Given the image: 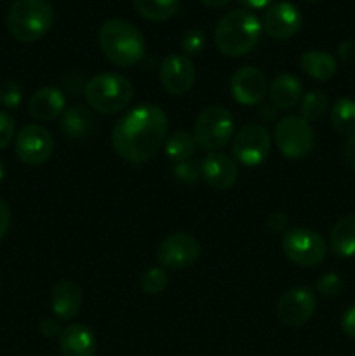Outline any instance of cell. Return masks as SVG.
<instances>
[{"label": "cell", "mask_w": 355, "mask_h": 356, "mask_svg": "<svg viewBox=\"0 0 355 356\" xmlns=\"http://www.w3.org/2000/svg\"><path fill=\"white\" fill-rule=\"evenodd\" d=\"M275 143L287 159H303L315 146V132L303 117L289 115L275 125Z\"/></svg>", "instance_id": "cell-8"}, {"label": "cell", "mask_w": 355, "mask_h": 356, "mask_svg": "<svg viewBox=\"0 0 355 356\" xmlns=\"http://www.w3.org/2000/svg\"><path fill=\"white\" fill-rule=\"evenodd\" d=\"M54 24V7L49 0H16L7 13V28L16 40H40Z\"/></svg>", "instance_id": "cell-4"}, {"label": "cell", "mask_w": 355, "mask_h": 356, "mask_svg": "<svg viewBox=\"0 0 355 356\" xmlns=\"http://www.w3.org/2000/svg\"><path fill=\"white\" fill-rule=\"evenodd\" d=\"M195 148H197V141H195L194 134L187 131L174 132L164 143V152L173 163L187 162V160L194 159Z\"/></svg>", "instance_id": "cell-25"}, {"label": "cell", "mask_w": 355, "mask_h": 356, "mask_svg": "<svg viewBox=\"0 0 355 356\" xmlns=\"http://www.w3.org/2000/svg\"><path fill=\"white\" fill-rule=\"evenodd\" d=\"M345 284L338 273H326L315 282V291L324 298H334L343 291Z\"/></svg>", "instance_id": "cell-32"}, {"label": "cell", "mask_w": 355, "mask_h": 356, "mask_svg": "<svg viewBox=\"0 0 355 356\" xmlns=\"http://www.w3.org/2000/svg\"><path fill=\"white\" fill-rule=\"evenodd\" d=\"M263 30L277 40L292 38L303 26L301 10L291 2H278L268 7L263 16Z\"/></svg>", "instance_id": "cell-14"}, {"label": "cell", "mask_w": 355, "mask_h": 356, "mask_svg": "<svg viewBox=\"0 0 355 356\" xmlns=\"http://www.w3.org/2000/svg\"><path fill=\"white\" fill-rule=\"evenodd\" d=\"M261 28L260 19L251 10L233 9L216 24L214 44L226 58H240L256 47Z\"/></svg>", "instance_id": "cell-3"}, {"label": "cell", "mask_w": 355, "mask_h": 356, "mask_svg": "<svg viewBox=\"0 0 355 356\" xmlns=\"http://www.w3.org/2000/svg\"><path fill=\"white\" fill-rule=\"evenodd\" d=\"M317 312V296L308 287H294L278 299L277 318L287 327H301L310 322Z\"/></svg>", "instance_id": "cell-12"}, {"label": "cell", "mask_w": 355, "mask_h": 356, "mask_svg": "<svg viewBox=\"0 0 355 356\" xmlns=\"http://www.w3.org/2000/svg\"><path fill=\"white\" fill-rule=\"evenodd\" d=\"M61 327L56 322L54 318H44L40 322V332L44 334L45 337H59L61 334Z\"/></svg>", "instance_id": "cell-38"}, {"label": "cell", "mask_w": 355, "mask_h": 356, "mask_svg": "<svg viewBox=\"0 0 355 356\" xmlns=\"http://www.w3.org/2000/svg\"><path fill=\"white\" fill-rule=\"evenodd\" d=\"M306 2H319V0H306Z\"/></svg>", "instance_id": "cell-44"}, {"label": "cell", "mask_w": 355, "mask_h": 356, "mask_svg": "<svg viewBox=\"0 0 355 356\" xmlns=\"http://www.w3.org/2000/svg\"><path fill=\"white\" fill-rule=\"evenodd\" d=\"M134 9L148 21H167L180 9V0H132Z\"/></svg>", "instance_id": "cell-26"}, {"label": "cell", "mask_w": 355, "mask_h": 356, "mask_svg": "<svg viewBox=\"0 0 355 356\" xmlns=\"http://www.w3.org/2000/svg\"><path fill=\"white\" fill-rule=\"evenodd\" d=\"M239 2L247 9H263V7L270 6L274 0H239Z\"/></svg>", "instance_id": "cell-40"}, {"label": "cell", "mask_w": 355, "mask_h": 356, "mask_svg": "<svg viewBox=\"0 0 355 356\" xmlns=\"http://www.w3.org/2000/svg\"><path fill=\"white\" fill-rule=\"evenodd\" d=\"M160 83L173 96L187 94L195 83V70L191 59L183 54H171L160 65Z\"/></svg>", "instance_id": "cell-15"}, {"label": "cell", "mask_w": 355, "mask_h": 356, "mask_svg": "<svg viewBox=\"0 0 355 356\" xmlns=\"http://www.w3.org/2000/svg\"><path fill=\"white\" fill-rule=\"evenodd\" d=\"M198 256H200V243L190 233H173L157 247V259L162 268L169 270H187L197 263Z\"/></svg>", "instance_id": "cell-10"}, {"label": "cell", "mask_w": 355, "mask_h": 356, "mask_svg": "<svg viewBox=\"0 0 355 356\" xmlns=\"http://www.w3.org/2000/svg\"><path fill=\"white\" fill-rule=\"evenodd\" d=\"M341 330H343L348 337L355 339V305L350 306V308L343 313V316H341Z\"/></svg>", "instance_id": "cell-35"}, {"label": "cell", "mask_w": 355, "mask_h": 356, "mask_svg": "<svg viewBox=\"0 0 355 356\" xmlns=\"http://www.w3.org/2000/svg\"><path fill=\"white\" fill-rule=\"evenodd\" d=\"M271 149V136L261 124H247L233 138V156L246 167H256L267 160Z\"/></svg>", "instance_id": "cell-9"}, {"label": "cell", "mask_w": 355, "mask_h": 356, "mask_svg": "<svg viewBox=\"0 0 355 356\" xmlns=\"http://www.w3.org/2000/svg\"><path fill=\"white\" fill-rule=\"evenodd\" d=\"M132 83L118 73H101L84 87V96L90 110L101 115H115L131 104Z\"/></svg>", "instance_id": "cell-5"}, {"label": "cell", "mask_w": 355, "mask_h": 356, "mask_svg": "<svg viewBox=\"0 0 355 356\" xmlns=\"http://www.w3.org/2000/svg\"><path fill=\"white\" fill-rule=\"evenodd\" d=\"M167 282H169V278H167V273L164 268H150V270H146L141 275L139 284H141V289L145 294L157 296L166 291Z\"/></svg>", "instance_id": "cell-28"}, {"label": "cell", "mask_w": 355, "mask_h": 356, "mask_svg": "<svg viewBox=\"0 0 355 356\" xmlns=\"http://www.w3.org/2000/svg\"><path fill=\"white\" fill-rule=\"evenodd\" d=\"M343 159L345 163L350 167L352 170H355V136L348 138L343 145Z\"/></svg>", "instance_id": "cell-39"}, {"label": "cell", "mask_w": 355, "mask_h": 356, "mask_svg": "<svg viewBox=\"0 0 355 356\" xmlns=\"http://www.w3.org/2000/svg\"><path fill=\"white\" fill-rule=\"evenodd\" d=\"M235 120L233 115L223 106H209L198 115L195 122L194 138L200 148L216 152L232 139Z\"/></svg>", "instance_id": "cell-7"}, {"label": "cell", "mask_w": 355, "mask_h": 356, "mask_svg": "<svg viewBox=\"0 0 355 356\" xmlns=\"http://www.w3.org/2000/svg\"><path fill=\"white\" fill-rule=\"evenodd\" d=\"M282 252L298 266H319L327 256V243L320 233L308 228L287 229L282 236Z\"/></svg>", "instance_id": "cell-6"}, {"label": "cell", "mask_w": 355, "mask_h": 356, "mask_svg": "<svg viewBox=\"0 0 355 356\" xmlns=\"http://www.w3.org/2000/svg\"><path fill=\"white\" fill-rule=\"evenodd\" d=\"M205 47V33L200 28H191V30L184 31V35L181 37V49H183L184 54L195 56L200 54Z\"/></svg>", "instance_id": "cell-31"}, {"label": "cell", "mask_w": 355, "mask_h": 356, "mask_svg": "<svg viewBox=\"0 0 355 356\" xmlns=\"http://www.w3.org/2000/svg\"><path fill=\"white\" fill-rule=\"evenodd\" d=\"M338 58L343 63L355 61V40H345L338 45Z\"/></svg>", "instance_id": "cell-36"}, {"label": "cell", "mask_w": 355, "mask_h": 356, "mask_svg": "<svg viewBox=\"0 0 355 356\" xmlns=\"http://www.w3.org/2000/svg\"><path fill=\"white\" fill-rule=\"evenodd\" d=\"M202 177L214 190H228L235 184L239 170L232 156L221 152H211L200 163Z\"/></svg>", "instance_id": "cell-16"}, {"label": "cell", "mask_w": 355, "mask_h": 356, "mask_svg": "<svg viewBox=\"0 0 355 356\" xmlns=\"http://www.w3.org/2000/svg\"><path fill=\"white\" fill-rule=\"evenodd\" d=\"M167 115L157 104H139L125 111L111 131L113 149L131 163H143L157 155L167 139Z\"/></svg>", "instance_id": "cell-1"}, {"label": "cell", "mask_w": 355, "mask_h": 356, "mask_svg": "<svg viewBox=\"0 0 355 356\" xmlns=\"http://www.w3.org/2000/svg\"><path fill=\"white\" fill-rule=\"evenodd\" d=\"M51 308L58 318L72 320L82 308V291L72 280H59L52 287Z\"/></svg>", "instance_id": "cell-19"}, {"label": "cell", "mask_w": 355, "mask_h": 356, "mask_svg": "<svg viewBox=\"0 0 355 356\" xmlns=\"http://www.w3.org/2000/svg\"><path fill=\"white\" fill-rule=\"evenodd\" d=\"M14 118L7 111H0V149L7 148L14 138Z\"/></svg>", "instance_id": "cell-33"}, {"label": "cell", "mask_w": 355, "mask_h": 356, "mask_svg": "<svg viewBox=\"0 0 355 356\" xmlns=\"http://www.w3.org/2000/svg\"><path fill=\"white\" fill-rule=\"evenodd\" d=\"M173 176L178 183L195 184L202 177L200 163L195 162V160H187V162L174 163Z\"/></svg>", "instance_id": "cell-29"}, {"label": "cell", "mask_w": 355, "mask_h": 356, "mask_svg": "<svg viewBox=\"0 0 355 356\" xmlns=\"http://www.w3.org/2000/svg\"><path fill=\"white\" fill-rule=\"evenodd\" d=\"M329 110V97L324 90L313 89L301 99V117L306 122H317Z\"/></svg>", "instance_id": "cell-27"}, {"label": "cell", "mask_w": 355, "mask_h": 356, "mask_svg": "<svg viewBox=\"0 0 355 356\" xmlns=\"http://www.w3.org/2000/svg\"><path fill=\"white\" fill-rule=\"evenodd\" d=\"M270 97L281 110H291L299 103L303 94L301 82L291 73H281L270 83Z\"/></svg>", "instance_id": "cell-21"}, {"label": "cell", "mask_w": 355, "mask_h": 356, "mask_svg": "<svg viewBox=\"0 0 355 356\" xmlns=\"http://www.w3.org/2000/svg\"><path fill=\"white\" fill-rule=\"evenodd\" d=\"M331 250L340 257L355 256V216H347L333 226L329 235Z\"/></svg>", "instance_id": "cell-22"}, {"label": "cell", "mask_w": 355, "mask_h": 356, "mask_svg": "<svg viewBox=\"0 0 355 356\" xmlns=\"http://www.w3.org/2000/svg\"><path fill=\"white\" fill-rule=\"evenodd\" d=\"M94 124H96L94 115L90 113L89 108L75 104L63 113L61 131L72 141H84L93 134Z\"/></svg>", "instance_id": "cell-20"}, {"label": "cell", "mask_w": 355, "mask_h": 356, "mask_svg": "<svg viewBox=\"0 0 355 356\" xmlns=\"http://www.w3.org/2000/svg\"><path fill=\"white\" fill-rule=\"evenodd\" d=\"M54 152L51 132L38 124L24 125L16 138V155L23 163L38 167L47 162Z\"/></svg>", "instance_id": "cell-11"}, {"label": "cell", "mask_w": 355, "mask_h": 356, "mask_svg": "<svg viewBox=\"0 0 355 356\" xmlns=\"http://www.w3.org/2000/svg\"><path fill=\"white\" fill-rule=\"evenodd\" d=\"M303 72L315 80H329L336 75L338 63L331 54L324 51H308L299 59Z\"/></svg>", "instance_id": "cell-23"}, {"label": "cell", "mask_w": 355, "mask_h": 356, "mask_svg": "<svg viewBox=\"0 0 355 356\" xmlns=\"http://www.w3.org/2000/svg\"><path fill=\"white\" fill-rule=\"evenodd\" d=\"M200 2L209 9H221V7L228 6L230 0H200Z\"/></svg>", "instance_id": "cell-42"}, {"label": "cell", "mask_w": 355, "mask_h": 356, "mask_svg": "<svg viewBox=\"0 0 355 356\" xmlns=\"http://www.w3.org/2000/svg\"><path fill=\"white\" fill-rule=\"evenodd\" d=\"M97 42L108 61L120 68L138 65L146 52V42L141 31L125 19H108L101 24Z\"/></svg>", "instance_id": "cell-2"}, {"label": "cell", "mask_w": 355, "mask_h": 356, "mask_svg": "<svg viewBox=\"0 0 355 356\" xmlns=\"http://www.w3.org/2000/svg\"><path fill=\"white\" fill-rule=\"evenodd\" d=\"M258 115H260L261 118H265V120H274V118L277 117V110H275L274 106H270V104H263V106L260 108V111H258Z\"/></svg>", "instance_id": "cell-41"}, {"label": "cell", "mask_w": 355, "mask_h": 356, "mask_svg": "<svg viewBox=\"0 0 355 356\" xmlns=\"http://www.w3.org/2000/svg\"><path fill=\"white\" fill-rule=\"evenodd\" d=\"M267 226L274 233H285L289 228V218L284 212H271L267 219Z\"/></svg>", "instance_id": "cell-34"}, {"label": "cell", "mask_w": 355, "mask_h": 356, "mask_svg": "<svg viewBox=\"0 0 355 356\" xmlns=\"http://www.w3.org/2000/svg\"><path fill=\"white\" fill-rule=\"evenodd\" d=\"M3 176H6V167H3V162L0 160V183H2Z\"/></svg>", "instance_id": "cell-43"}, {"label": "cell", "mask_w": 355, "mask_h": 356, "mask_svg": "<svg viewBox=\"0 0 355 356\" xmlns=\"http://www.w3.org/2000/svg\"><path fill=\"white\" fill-rule=\"evenodd\" d=\"M267 90V76L256 66H242L230 79V92H232L233 99L244 106L260 104Z\"/></svg>", "instance_id": "cell-13"}, {"label": "cell", "mask_w": 355, "mask_h": 356, "mask_svg": "<svg viewBox=\"0 0 355 356\" xmlns=\"http://www.w3.org/2000/svg\"><path fill=\"white\" fill-rule=\"evenodd\" d=\"M65 94L58 87H42L28 101V113L37 122H51L65 111Z\"/></svg>", "instance_id": "cell-17"}, {"label": "cell", "mask_w": 355, "mask_h": 356, "mask_svg": "<svg viewBox=\"0 0 355 356\" xmlns=\"http://www.w3.org/2000/svg\"><path fill=\"white\" fill-rule=\"evenodd\" d=\"M59 351L63 356H94L96 337L89 327L82 323H72L59 334Z\"/></svg>", "instance_id": "cell-18"}, {"label": "cell", "mask_w": 355, "mask_h": 356, "mask_svg": "<svg viewBox=\"0 0 355 356\" xmlns=\"http://www.w3.org/2000/svg\"><path fill=\"white\" fill-rule=\"evenodd\" d=\"M331 125L345 138L355 136V101L352 97H340L331 108Z\"/></svg>", "instance_id": "cell-24"}, {"label": "cell", "mask_w": 355, "mask_h": 356, "mask_svg": "<svg viewBox=\"0 0 355 356\" xmlns=\"http://www.w3.org/2000/svg\"><path fill=\"white\" fill-rule=\"evenodd\" d=\"M23 101V89L14 80H3L0 82V103L7 108V110H14Z\"/></svg>", "instance_id": "cell-30"}, {"label": "cell", "mask_w": 355, "mask_h": 356, "mask_svg": "<svg viewBox=\"0 0 355 356\" xmlns=\"http://www.w3.org/2000/svg\"><path fill=\"white\" fill-rule=\"evenodd\" d=\"M9 226H10V211H9V205L0 198V240L7 235L9 232Z\"/></svg>", "instance_id": "cell-37"}]
</instances>
